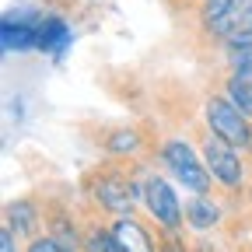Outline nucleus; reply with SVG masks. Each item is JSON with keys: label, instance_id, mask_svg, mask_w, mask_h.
<instances>
[{"label": "nucleus", "instance_id": "obj_1", "mask_svg": "<svg viewBox=\"0 0 252 252\" xmlns=\"http://www.w3.org/2000/svg\"><path fill=\"white\" fill-rule=\"evenodd\" d=\"M144 161H119V158L94 161L81 175V200L109 220L137 214V207H144Z\"/></svg>", "mask_w": 252, "mask_h": 252}, {"label": "nucleus", "instance_id": "obj_2", "mask_svg": "<svg viewBox=\"0 0 252 252\" xmlns=\"http://www.w3.org/2000/svg\"><path fill=\"white\" fill-rule=\"evenodd\" d=\"M193 140H196L203 161H207V172L217 186V193L224 200H231V203H238L245 196V189H249V172H252L249 154L238 151L235 144H228L224 137H217L203 119L193 126Z\"/></svg>", "mask_w": 252, "mask_h": 252}, {"label": "nucleus", "instance_id": "obj_3", "mask_svg": "<svg viewBox=\"0 0 252 252\" xmlns=\"http://www.w3.org/2000/svg\"><path fill=\"white\" fill-rule=\"evenodd\" d=\"M151 161L161 165L165 175L182 186L186 193H217V186L207 172V161L196 147L193 137H182V133H165L154 140V151H151Z\"/></svg>", "mask_w": 252, "mask_h": 252}, {"label": "nucleus", "instance_id": "obj_4", "mask_svg": "<svg viewBox=\"0 0 252 252\" xmlns=\"http://www.w3.org/2000/svg\"><path fill=\"white\" fill-rule=\"evenodd\" d=\"M238 7H242V0H196V4L182 14L189 35H193V42L196 46L220 49V46L231 39V32H235Z\"/></svg>", "mask_w": 252, "mask_h": 252}, {"label": "nucleus", "instance_id": "obj_5", "mask_svg": "<svg viewBox=\"0 0 252 252\" xmlns=\"http://www.w3.org/2000/svg\"><path fill=\"white\" fill-rule=\"evenodd\" d=\"M144 214L165 231L186 228V203L179 200L172 179L158 168H144Z\"/></svg>", "mask_w": 252, "mask_h": 252}, {"label": "nucleus", "instance_id": "obj_6", "mask_svg": "<svg viewBox=\"0 0 252 252\" xmlns=\"http://www.w3.org/2000/svg\"><path fill=\"white\" fill-rule=\"evenodd\" d=\"M46 235H53L67 252H84L88 235V203L77 210L67 196H46Z\"/></svg>", "mask_w": 252, "mask_h": 252}, {"label": "nucleus", "instance_id": "obj_7", "mask_svg": "<svg viewBox=\"0 0 252 252\" xmlns=\"http://www.w3.org/2000/svg\"><path fill=\"white\" fill-rule=\"evenodd\" d=\"M154 133L144 130L137 123H123V126H105V133L94 137L98 151L105 158H119V161H144L154 151Z\"/></svg>", "mask_w": 252, "mask_h": 252}, {"label": "nucleus", "instance_id": "obj_8", "mask_svg": "<svg viewBox=\"0 0 252 252\" xmlns=\"http://www.w3.org/2000/svg\"><path fill=\"white\" fill-rule=\"evenodd\" d=\"M112 235L119 252H161L158 245V224L147 214H126V217H112Z\"/></svg>", "mask_w": 252, "mask_h": 252}, {"label": "nucleus", "instance_id": "obj_9", "mask_svg": "<svg viewBox=\"0 0 252 252\" xmlns=\"http://www.w3.org/2000/svg\"><path fill=\"white\" fill-rule=\"evenodd\" d=\"M224 220H228V203L220 193H189L186 196V228L189 231L207 235V231L224 228Z\"/></svg>", "mask_w": 252, "mask_h": 252}, {"label": "nucleus", "instance_id": "obj_10", "mask_svg": "<svg viewBox=\"0 0 252 252\" xmlns=\"http://www.w3.org/2000/svg\"><path fill=\"white\" fill-rule=\"evenodd\" d=\"M39 25H42V14H35V11H7L0 18V42H4V53L39 49Z\"/></svg>", "mask_w": 252, "mask_h": 252}, {"label": "nucleus", "instance_id": "obj_11", "mask_svg": "<svg viewBox=\"0 0 252 252\" xmlns=\"http://www.w3.org/2000/svg\"><path fill=\"white\" fill-rule=\"evenodd\" d=\"M4 224L21 238V242H32L35 235L46 231V207L39 196H18V200H7L4 203Z\"/></svg>", "mask_w": 252, "mask_h": 252}, {"label": "nucleus", "instance_id": "obj_12", "mask_svg": "<svg viewBox=\"0 0 252 252\" xmlns=\"http://www.w3.org/2000/svg\"><path fill=\"white\" fill-rule=\"evenodd\" d=\"M74 46V28L67 25V18L60 14H42V25H39V53H49V56H63Z\"/></svg>", "mask_w": 252, "mask_h": 252}, {"label": "nucleus", "instance_id": "obj_13", "mask_svg": "<svg viewBox=\"0 0 252 252\" xmlns=\"http://www.w3.org/2000/svg\"><path fill=\"white\" fill-rule=\"evenodd\" d=\"M84 252H119L116 235H112V224H109V217L94 214L91 207H88V235H84Z\"/></svg>", "mask_w": 252, "mask_h": 252}, {"label": "nucleus", "instance_id": "obj_14", "mask_svg": "<svg viewBox=\"0 0 252 252\" xmlns=\"http://www.w3.org/2000/svg\"><path fill=\"white\" fill-rule=\"evenodd\" d=\"M158 245H161V252H193V238L186 235V228H175V231L158 228Z\"/></svg>", "mask_w": 252, "mask_h": 252}, {"label": "nucleus", "instance_id": "obj_15", "mask_svg": "<svg viewBox=\"0 0 252 252\" xmlns=\"http://www.w3.org/2000/svg\"><path fill=\"white\" fill-rule=\"evenodd\" d=\"M0 252H25V242L7 224H0Z\"/></svg>", "mask_w": 252, "mask_h": 252}, {"label": "nucleus", "instance_id": "obj_16", "mask_svg": "<svg viewBox=\"0 0 252 252\" xmlns=\"http://www.w3.org/2000/svg\"><path fill=\"white\" fill-rule=\"evenodd\" d=\"M161 4H165V7H168V11H172L175 18H182V14H186L189 7L196 4V0H161Z\"/></svg>", "mask_w": 252, "mask_h": 252}, {"label": "nucleus", "instance_id": "obj_17", "mask_svg": "<svg viewBox=\"0 0 252 252\" xmlns=\"http://www.w3.org/2000/svg\"><path fill=\"white\" fill-rule=\"evenodd\" d=\"M238 252H252V238H245V242H238Z\"/></svg>", "mask_w": 252, "mask_h": 252}, {"label": "nucleus", "instance_id": "obj_18", "mask_svg": "<svg viewBox=\"0 0 252 252\" xmlns=\"http://www.w3.org/2000/svg\"><path fill=\"white\" fill-rule=\"evenodd\" d=\"M249 220H252V207H249Z\"/></svg>", "mask_w": 252, "mask_h": 252}]
</instances>
